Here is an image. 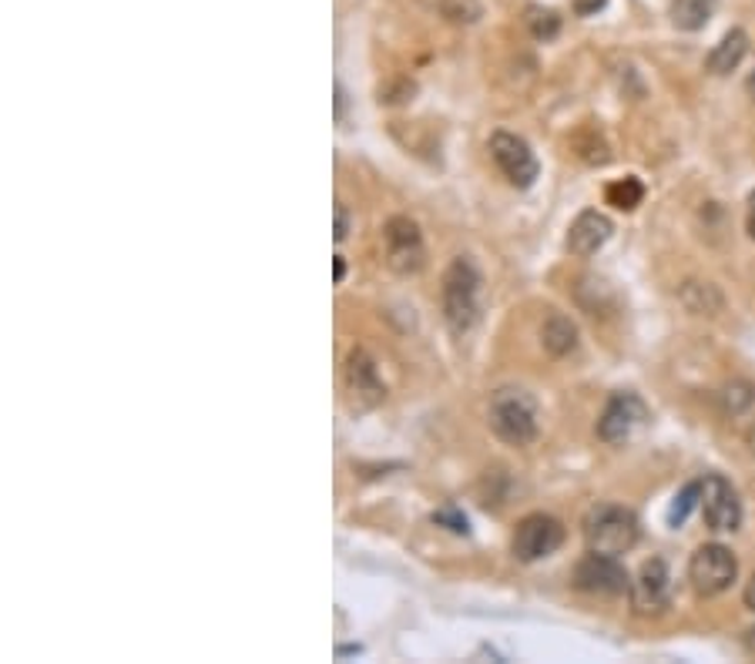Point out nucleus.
<instances>
[{"label":"nucleus","mask_w":755,"mask_h":664,"mask_svg":"<svg viewBox=\"0 0 755 664\" xmlns=\"http://www.w3.org/2000/svg\"><path fill=\"white\" fill-rule=\"evenodd\" d=\"M487 424H490L493 437L508 447H528L538 437V406L524 389L503 386L490 396Z\"/></svg>","instance_id":"nucleus-1"},{"label":"nucleus","mask_w":755,"mask_h":664,"mask_svg":"<svg viewBox=\"0 0 755 664\" xmlns=\"http://www.w3.org/2000/svg\"><path fill=\"white\" fill-rule=\"evenodd\" d=\"M444 319L447 325L464 336L480 319V272L474 269L470 259H454L444 272Z\"/></svg>","instance_id":"nucleus-2"},{"label":"nucleus","mask_w":755,"mask_h":664,"mask_svg":"<svg viewBox=\"0 0 755 664\" xmlns=\"http://www.w3.org/2000/svg\"><path fill=\"white\" fill-rule=\"evenodd\" d=\"M584 537L592 550L602 554H628L638 544V517L625 507H598L584 521Z\"/></svg>","instance_id":"nucleus-3"},{"label":"nucleus","mask_w":755,"mask_h":664,"mask_svg":"<svg viewBox=\"0 0 755 664\" xmlns=\"http://www.w3.org/2000/svg\"><path fill=\"white\" fill-rule=\"evenodd\" d=\"M383 248H386V266L396 276H416L427 266V248L419 225L406 215H393L383 225Z\"/></svg>","instance_id":"nucleus-4"},{"label":"nucleus","mask_w":755,"mask_h":664,"mask_svg":"<svg viewBox=\"0 0 755 664\" xmlns=\"http://www.w3.org/2000/svg\"><path fill=\"white\" fill-rule=\"evenodd\" d=\"M735 577H738V560L725 544H702L689 560V580L695 595L702 598H715L729 591Z\"/></svg>","instance_id":"nucleus-5"},{"label":"nucleus","mask_w":755,"mask_h":664,"mask_svg":"<svg viewBox=\"0 0 755 664\" xmlns=\"http://www.w3.org/2000/svg\"><path fill=\"white\" fill-rule=\"evenodd\" d=\"M490 158L497 161V169L514 189H531L541 175V161L521 135L493 131L490 135Z\"/></svg>","instance_id":"nucleus-6"},{"label":"nucleus","mask_w":755,"mask_h":664,"mask_svg":"<svg viewBox=\"0 0 755 664\" xmlns=\"http://www.w3.org/2000/svg\"><path fill=\"white\" fill-rule=\"evenodd\" d=\"M564 537H567V531H564V524L557 517H551V514H528L518 524V531H514L511 550H514L518 560L534 564V560H544V557L557 554L561 544H564Z\"/></svg>","instance_id":"nucleus-7"},{"label":"nucleus","mask_w":755,"mask_h":664,"mask_svg":"<svg viewBox=\"0 0 755 664\" xmlns=\"http://www.w3.org/2000/svg\"><path fill=\"white\" fill-rule=\"evenodd\" d=\"M574 588H581L587 595L615 598V595H625L631 588V577H628V570L621 567V560L615 554L592 550L587 557H581L577 567H574Z\"/></svg>","instance_id":"nucleus-8"},{"label":"nucleus","mask_w":755,"mask_h":664,"mask_svg":"<svg viewBox=\"0 0 755 664\" xmlns=\"http://www.w3.org/2000/svg\"><path fill=\"white\" fill-rule=\"evenodd\" d=\"M699 507H702L705 527L715 531V534H732L742 524V501H738V493L719 473L705 476V483H702V504Z\"/></svg>","instance_id":"nucleus-9"},{"label":"nucleus","mask_w":755,"mask_h":664,"mask_svg":"<svg viewBox=\"0 0 755 664\" xmlns=\"http://www.w3.org/2000/svg\"><path fill=\"white\" fill-rule=\"evenodd\" d=\"M648 420V406L638 393H615L605 403V413L598 420V437L605 443H625L635 437V430H641Z\"/></svg>","instance_id":"nucleus-10"},{"label":"nucleus","mask_w":755,"mask_h":664,"mask_svg":"<svg viewBox=\"0 0 755 664\" xmlns=\"http://www.w3.org/2000/svg\"><path fill=\"white\" fill-rule=\"evenodd\" d=\"M628 598H631V611L635 614H661L671 601V574H668V564L664 560H645L638 567V574L631 577V588H628Z\"/></svg>","instance_id":"nucleus-11"},{"label":"nucleus","mask_w":755,"mask_h":664,"mask_svg":"<svg viewBox=\"0 0 755 664\" xmlns=\"http://www.w3.org/2000/svg\"><path fill=\"white\" fill-rule=\"evenodd\" d=\"M615 225L605 212H595V208H587L581 212L574 222H571V232H567V248H571V256L577 259H592L595 253H602V248L608 245Z\"/></svg>","instance_id":"nucleus-12"},{"label":"nucleus","mask_w":755,"mask_h":664,"mask_svg":"<svg viewBox=\"0 0 755 664\" xmlns=\"http://www.w3.org/2000/svg\"><path fill=\"white\" fill-rule=\"evenodd\" d=\"M347 386H350V393L357 396V403L363 409H370V406L386 399V386L380 379V370L363 350H353L350 360H347Z\"/></svg>","instance_id":"nucleus-13"},{"label":"nucleus","mask_w":755,"mask_h":664,"mask_svg":"<svg viewBox=\"0 0 755 664\" xmlns=\"http://www.w3.org/2000/svg\"><path fill=\"white\" fill-rule=\"evenodd\" d=\"M748 54V34L742 31V28H732L712 51H709V57H705V67L712 71V74H732L738 64H742V57Z\"/></svg>","instance_id":"nucleus-14"},{"label":"nucleus","mask_w":755,"mask_h":664,"mask_svg":"<svg viewBox=\"0 0 755 664\" xmlns=\"http://www.w3.org/2000/svg\"><path fill=\"white\" fill-rule=\"evenodd\" d=\"M541 343L551 356H567L577 346V325L564 312H551L541 325Z\"/></svg>","instance_id":"nucleus-15"},{"label":"nucleus","mask_w":755,"mask_h":664,"mask_svg":"<svg viewBox=\"0 0 755 664\" xmlns=\"http://www.w3.org/2000/svg\"><path fill=\"white\" fill-rule=\"evenodd\" d=\"M715 4L719 0H671V24H676L679 31L695 34L712 21Z\"/></svg>","instance_id":"nucleus-16"},{"label":"nucleus","mask_w":755,"mask_h":664,"mask_svg":"<svg viewBox=\"0 0 755 664\" xmlns=\"http://www.w3.org/2000/svg\"><path fill=\"white\" fill-rule=\"evenodd\" d=\"M605 199H608V205H615V208H621V212H631V208L641 205L645 185H641L638 179H618V182H612V185L605 189Z\"/></svg>","instance_id":"nucleus-17"},{"label":"nucleus","mask_w":755,"mask_h":664,"mask_svg":"<svg viewBox=\"0 0 755 664\" xmlns=\"http://www.w3.org/2000/svg\"><path fill=\"white\" fill-rule=\"evenodd\" d=\"M695 504H702V483H689L676 501H671L668 511V527H682L689 521V514L695 511Z\"/></svg>","instance_id":"nucleus-18"},{"label":"nucleus","mask_w":755,"mask_h":664,"mask_svg":"<svg viewBox=\"0 0 755 664\" xmlns=\"http://www.w3.org/2000/svg\"><path fill=\"white\" fill-rule=\"evenodd\" d=\"M440 14L450 24H477L483 18L480 0H440Z\"/></svg>","instance_id":"nucleus-19"},{"label":"nucleus","mask_w":755,"mask_h":664,"mask_svg":"<svg viewBox=\"0 0 755 664\" xmlns=\"http://www.w3.org/2000/svg\"><path fill=\"white\" fill-rule=\"evenodd\" d=\"M528 28H531V34L538 38V41H551V38H557V31H561V18L551 11V8H528Z\"/></svg>","instance_id":"nucleus-20"},{"label":"nucleus","mask_w":755,"mask_h":664,"mask_svg":"<svg viewBox=\"0 0 755 664\" xmlns=\"http://www.w3.org/2000/svg\"><path fill=\"white\" fill-rule=\"evenodd\" d=\"M722 399H725V409L732 413V417H738V413H745L755 403V386L745 383V379H735V383L725 386Z\"/></svg>","instance_id":"nucleus-21"},{"label":"nucleus","mask_w":755,"mask_h":664,"mask_svg":"<svg viewBox=\"0 0 755 664\" xmlns=\"http://www.w3.org/2000/svg\"><path fill=\"white\" fill-rule=\"evenodd\" d=\"M336 228H332V238L336 242H343L347 235H350V212H347V205L343 202H336Z\"/></svg>","instance_id":"nucleus-22"},{"label":"nucleus","mask_w":755,"mask_h":664,"mask_svg":"<svg viewBox=\"0 0 755 664\" xmlns=\"http://www.w3.org/2000/svg\"><path fill=\"white\" fill-rule=\"evenodd\" d=\"M608 8V0H574V14L577 18H592Z\"/></svg>","instance_id":"nucleus-23"},{"label":"nucleus","mask_w":755,"mask_h":664,"mask_svg":"<svg viewBox=\"0 0 755 664\" xmlns=\"http://www.w3.org/2000/svg\"><path fill=\"white\" fill-rule=\"evenodd\" d=\"M434 521L437 524H450V531H457V534H467V517H457L450 511H440V514H434Z\"/></svg>","instance_id":"nucleus-24"},{"label":"nucleus","mask_w":755,"mask_h":664,"mask_svg":"<svg viewBox=\"0 0 755 664\" xmlns=\"http://www.w3.org/2000/svg\"><path fill=\"white\" fill-rule=\"evenodd\" d=\"M343 276H347V263H343V256H332V282L340 286V282H343Z\"/></svg>","instance_id":"nucleus-25"},{"label":"nucleus","mask_w":755,"mask_h":664,"mask_svg":"<svg viewBox=\"0 0 755 664\" xmlns=\"http://www.w3.org/2000/svg\"><path fill=\"white\" fill-rule=\"evenodd\" d=\"M742 601H745V608L755 614V574H752V580L745 585V591H742Z\"/></svg>","instance_id":"nucleus-26"},{"label":"nucleus","mask_w":755,"mask_h":664,"mask_svg":"<svg viewBox=\"0 0 755 664\" xmlns=\"http://www.w3.org/2000/svg\"><path fill=\"white\" fill-rule=\"evenodd\" d=\"M748 235L755 238V192L748 195Z\"/></svg>","instance_id":"nucleus-27"},{"label":"nucleus","mask_w":755,"mask_h":664,"mask_svg":"<svg viewBox=\"0 0 755 664\" xmlns=\"http://www.w3.org/2000/svg\"><path fill=\"white\" fill-rule=\"evenodd\" d=\"M745 88H748V98L755 101V71L748 74V81H745Z\"/></svg>","instance_id":"nucleus-28"},{"label":"nucleus","mask_w":755,"mask_h":664,"mask_svg":"<svg viewBox=\"0 0 755 664\" xmlns=\"http://www.w3.org/2000/svg\"><path fill=\"white\" fill-rule=\"evenodd\" d=\"M745 647H748V651L755 654V628H752V631L745 634Z\"/></svg>","instance_id":"nucleus-29"}]
</instances>
